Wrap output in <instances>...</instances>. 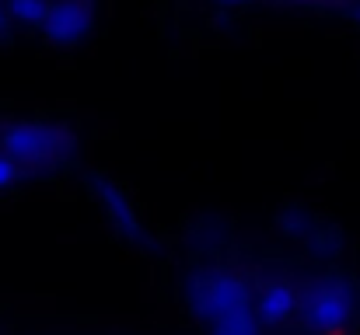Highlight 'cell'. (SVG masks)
Returning <instances> with one entry per match:
<instances>
[{
    "mask_svg": "<svg viewBox=\"0 0 360 335\" xmlns=\"http://www.w3.org/2000/svg\"><path fill=\"white\" fill-rule=\"evenodd\" d=\"M189 301L200 318L214 325V335H255L252 325V301L238 276L228 272H203L189 287Z\"/></svg>",
    "mask_w": 360,
    "mask_h": 335,
    "instance_id": "1",
    "label": "cell"
},
{
    "mask_svg": "<svg viewBox=\"0 0 360 335\" xmlns=\"http://www.w3.org/2000/svg\"><path fill=\"white\" fill-rule=\"evenodd\" d=\"M0 147L21 168L49 171V168H56L60 161L70 157L74 136L63 126H53V122H14L0 133Z\"/></svg>",
    "mask_w": 360,
    "mask_h": 335,
    "instance_id": "2",
    "label": "cell"
},
{
    "mask_svg": "<svg viewBox=\"0 0 360 335\" xmlns=\"http://www.w3.org/2000/svg\"><path fill=\"white\" fill-rule=\"evenodd\" d=\"M354 308H357V301L343 280H322L319 287L308 290L301 315L315 335H347Z\"/></svg>",
    "mask_w": 360,
    "mask_h": 335,
    "instance_id": "3",
    "label": "cell"
},
{
    "mask_svg": "<svg viewBox=\"0 0 360 335\" xmlns=\"http://www.w3.org/2000/svg\"><path fill=\"white\" fill-rule=\"evenodd\" d=\"M42 32H46L49 42H63V46L81 42L91 32V7H88V0H53Z\"/></svg>",
    "mask_w": 360,
    "mask_h": 335,
    "instance_id": "4",
    "label": "cell"
},
{
    "mask_svg": "<svg viewBox=\"0 0 360 335\" xmlns=\"http://www.w3.org/2000/svg\"><path fill=\"white\" fill-rule=\"evenodd\" d=\"M95 192H98V203H102V210H105V217L109 223L126 234L129 241H140V244H147V234H143V227H140V217H136V210H133V203H129V196L122 192L120 185L112 182V178H95Z\"/></svg>",
    "mask_w": 360,
    "mask_h": 335,
    "instance_id": "5",
    "label": "cell"
},
{
    "mask_svg": "<svg viewBox=\"0 0 360 335\" xmlns=\"http://www.w3.org/2000/svg\"><path fill=\"white\" fill-rule=\"evenodd\" d=\"M294 311H297V297H294L290 287H283V283H269V287L259 294V304H255L259 322H266V325H283Z\"/></svg>",
    "mask_w": 360,
    "mask_h": 335,
    "instance_id": "6",
    "label": "cell"
},
{
    "mask_svg": "<svg viewBox=\"0 0 360 335\" xmlns=\"http://www.w3.org/2000/svg\"><path fill=\"white\" fill-rule=\"evenodd\" d=\"M53 0H7V14L18 21V25H46V14H49Z\"/></svg>",
    "mask_w": 360,
    "mask_h": 335,
    "instance_id": "7",
    "label": "cell"
},
{
    "mask_svg": "<svg viewBox=\"0 0 360 335\" xmlns=\"http://www.w3.org/2000/svg\"><path fill=\"white\" fill-rule=\"evenodd\" d=\"M18 175H21V164H18L11 154H0V189L14 185V182H18Z\"/></svg>",
    "mask_w": 360,
    "mask_h": 335,
    "instance_id": "8",
    "label": "cell"
},
{
    "mask_svg": "<svg viewBox=\"0 0 360 335\" xmlns=\"http://www.w3.org/2000/svg\"><path fill=\"white\" fill-rule=\"evenodd\" d=\"M0 32H7V11L0 7Z\"/></svg>",
    "mask_w": 360,
    "mask_h": 335,
    "instance_id": "9",
    "label": "cell"
},
{
    "mask_svg": "<svg viewBox=\"0 0 360 335\" xmlns=\"http://www.w3.org/2000/svg\"><path fill=\"white\" fill-rule=\"evenodd\" d=\"M221 4H248V0H221Z\"/></svg>",
    "mask_w": 360,
    "mask_h": 335,
    "instance_id": "10",
    "label": "cell"
}]
</instances>
